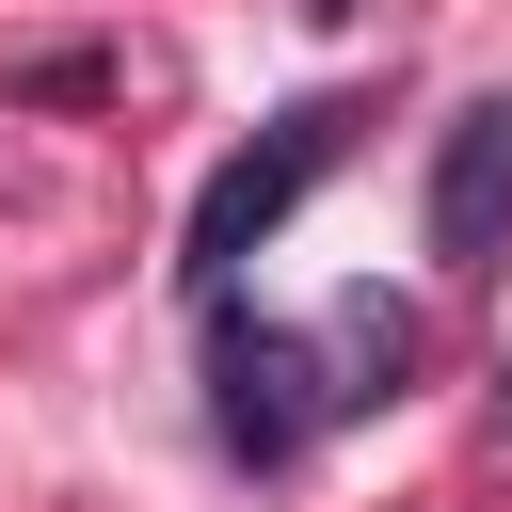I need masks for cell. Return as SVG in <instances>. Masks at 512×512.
I'll use <instances>...</instances> for the list:
<instances>
[{"label": "cell", "mask_w": 512, "mask_h": 512, "mask_svg": "<svg viewBox=\"0 0 512 512\" xmlns=\"http://www.w3.org/2000/svg\"><path fill=\"white\" fill-rule=\"evenodd\" d=\"M336 416H368V400H400V368H416V304H384V288H352L336 304Z\"/></svg>", "instance_id": "cell-4"}, {"label": "cell", "mask_w": 512, "mask_h": 512, "mask_svg": "<svg viewBox=\"0 0 512 512\" xmlns=\"http://www.w3.org/2000/svg\"><path fill=\"white\" fill-rule=\"evenodd\" d=\"M336 400H320V352L288 336V320H224L208 336V432H224V464H304V432H320Z\"/></svg>", "instance_id": "cell-2"}, {"label": "cell", "mask_w": 512, "mask_h": 512, "mask_svg": "<svg viewBox=\"0 0 512 512\" xmlns=\"http://www.w3.org/2000/svg\"><path fill=\"white\" fill-rule=\"evenodd\" d=\"M352 128H368L352 96H304V112H272V128H256V144H240V160H224V176L192 192L176 288H192V304H224V288H240V256H256V240H272V224H288V208H304V192H320L336 160H352Z\"/></svg>", "instance_id": "cell-1"}, {"label": "cell", "mask_w": 512, "mask_h": 512, "mask_svg": "<svg viewBox=\"0 0 512 512\" xmlns=\"http://www.w3.org/2000/svg\"><path fill=\"white\" fill-rule=\"evenodd\" d=\"M0 96H16V112H96V96H112V48H32Z\"/></svg>", "instance_id": "cell-5"}, {"label": "cell", "mask_w": 512, "mask_h": 512, "mask_svg": "<svg viewBox=\"0 0 512 512\" xmlns=\"http://www.w3.org/2000/svg\"><path fill=\"white\" fill-rule=\"evenodd\" d=\"M304 16H352V0H304Z\"/></svg>", "instance_id": "cell-7"}, {"label": "cell", "mask_w": 512, "mask_h": 512, "mask_svg": "<svg viewBox=\"0 0 512 512\" xmlns=\"http://www.w3.org/2000/svg\"><path fill=\"white\" fill-rule=\"evenodd\" d=\"M432 256L448 272H496L512 256V96H464L432 128Z\"/></svg>", "instance_id": "cell-3"}, {"label": "cell", "mask_w": 512, "mask_h": 512, "mask_svg": "<svg viewBox=\"0 0 512 512\" xmlns=\"http://www.w3.org/2000/svg\"><path fill=\"white\" fill-rule=\"evenodd\" d=\"M496 432H512V368H496Z\"/></svg>", "instance_id": "cell-6"}]
</instances>
